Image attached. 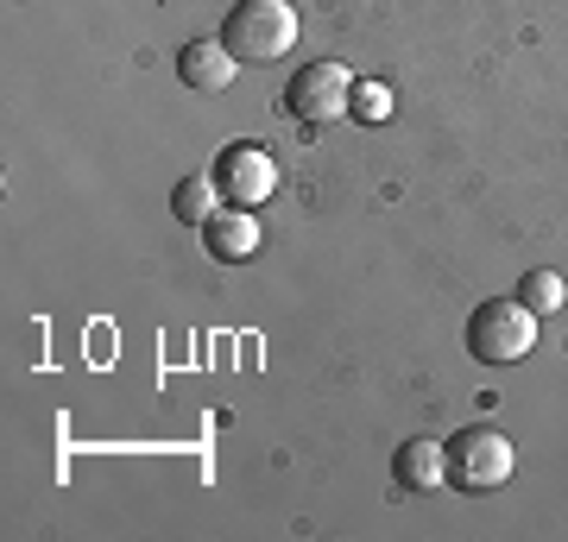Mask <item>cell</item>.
Here are the masks:
<instances>
[{
	"label": "cell",
	"mask_w": 568,
	"mask_h": 542,
	"mask_svg": "<svg viewBox=\"0 0 568 542\" xmlns=\"http://www.w3.org/2000/svg\"><path fill=\"white\" fill-rule=\"evenodd\" d=\"M222 44L241 63H272L297 44V7L291 0H234L222 20Z\"/></svg>",
	"instance_id": "6da1fadb"
},
{
	"label": "cell",
	"mask_w": 568,
	"mask_h": 542,
	"mask_svg": "<svg viewBox=\"0 0 568 542\" xmlns=\"http://www.w3.org/2000/svg\"><path fill=\"white\" fill-rule=\"evenodd\" d=\"M443 461H448V485H462V492H499L518 473V448H511V436L474 422V429H455L443 442Z\"/></svg>",
	"instance_id": "7a4b0ae2"
},
{
	"label": "cell",
	"mask_w": 568,
	"mask_h": 542,
	"mask_svg": "<svg viewBox=\"0 0 568 542\" xmlns=\"http://www.w3.org/2000/svg\"><path fill=\"white\" fill-rule=\"evenodd\" d=\"M537 347V316L518 297H493L467 316V354L480 366H518Z\"/></svg>",
	"instance_id": "3957f363"
},
{
	"label": "cell",
	"mask_w": 568,
	"mask_h": 542,
	"mask_svg": "<svg viewBox=\"0 0 568 542\" xmlns=\"http://www.w3.org/2000/svg\"><path fill=\"white\" fill-rule=\"evenodd\" d=\"M347 108H354V76H347L342 63H328V58L304 63L297 76L284 82V114H291L297 126H310V133H316V126H335Z\"/></svg>",
	"instance_id": "277c9868"
},
{
	"label": "cell",
	"mask_w": 568,
	"mask_h": 542,
	"mask_svg": "<svg viewBox=\"0 0 568 542\" xmlns=\"http://www.w3.org/2000/svg\"><path fill=\"white\" fill-rule=\"evenodd\" d=\"M209 177H215L227 208H260V202H272V190H278V164H272V152H265L260 140H234V145L215 152Z\"/></svg>",
	"instance_id": "5b68a950"
},
{
	"label": "cell",
	"mask_w": 568,
	"mask_h": 542,
	"mask_svg": "<svg viewBox=\"0 0 568 542\" xmlns=\"http://www.w3.org/2000/svg\"><path fill=\"white\" fill-rule=\"evenodd\" d=\"M178 76H183V89H196V95H222V89H234V76H241V58H234L222 39H190L178 51Z\"/></svg>",
	"instance_id": "8992f818"
},
{
	"label": "cell",
	"mask_w": 568,
	"mask_h": 542,
	"mask_svg": "<svg viewBox=\"0 0 568 542\" xmlns=\"http://www.w3.org/2000/svg\"><path fill=\"white\" fill-rule=\"evenodd\" d=\"M203 246L222 265H241L260 253V208H215L203 227Z\"/></svg>",
	"instance_id": "52a82bcc"
},
{
	"label": "cell",
	"mask_w": 568,
	"mask_h": 542,
	"mask_svg": "<svg viewBox=\"0 0 568 542\" xmlns=\"http://www.w3.org/2000/svg\"><path fill=\"white\" fill-rule=\"evenodd\" d=\"M392 480H398V492H436V485H448L443 442H424V436L398 442V454H392Z\"/></svg>",
	"instance_id": "ba28073f"
},
{
	"label": "cell",
	"mask_w": 568,
	"mask_h": 542,
	"mask_svg": "<svg viewBox=\"0 0 568 542\" xmlns=\"http://www.w3.org/2000/svg\"><path fill=\"white\" fill-rule=\"evenodd\" d=\"M215 202H222L215 177H209V171H196V177H183L178 190H171V215H178L183 227H209V215H215Z\"/></svg>",
	"instance_id": "9c48e42d"
},
{
	"label": "cell",
	"mask_w": 568,
	"mask_h": 542,
	"mask_svg": "<svg viewBox=\"0 0 568 542\" xmlns=\"http://www.w3.org/2000/svg\"><path fill=\"white\" fill-rule=\"evenodd\" d=\"M518 303H525L530 316H549V309H562V303H568V284H562V272H549V265H537V272H525V278H518Z\"/></svg>",
	"instance_id": "30bf717a"
},
{
	"label": "cell",
	"mask_w": 568,
	"mask_h": 542,
	"mask_svg": "<svg viewBox=\"0 0 568 542\" xmlns=\"http://www.w3.org/2000/svg\"><path fill=\"white\" fill-rule=\"evenodd\" d=\"M354 121H366V126H386L392 121V89L386 82H354V108H347Z\"/></svg>",
	"instance_id": "8fae6325"
}]
</instances>
